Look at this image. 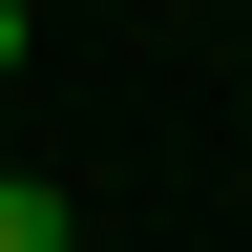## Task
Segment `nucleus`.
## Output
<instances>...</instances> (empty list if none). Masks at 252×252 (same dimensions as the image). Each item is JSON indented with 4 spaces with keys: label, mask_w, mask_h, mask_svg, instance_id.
I'll list each match as a JSON object with an SVG mask.
<instances>
[{
    "label": "nucleus",
    "mask_w": 252,
    "mask_h": 252,
    "mask_svg": "<svg viewBox=\"0 0 252 252\" xmlns=\"http://www.w3.org/2000/svg\"><path fill=\"white\" fill-rule=\"evenodd\" d=\"M0 252H63V189L42 168H0Z\"/></svg>",
    "instance_id": "obj_1"
},
{
    "label": "nucleus",
    "mask_w": 252,
    "mask_h": 252,
    "mask_svg": "<svg viewBox=\"0 0 252 252\" xmlns=\"http://www.w3.org/2000/svg\"><path fill=\"white\" fill-rule=\"evenodd\" d=\"M0 84H21V0H0Z\"/></svg>",
    "instance_id": "obj_2"
}]
</instances>
